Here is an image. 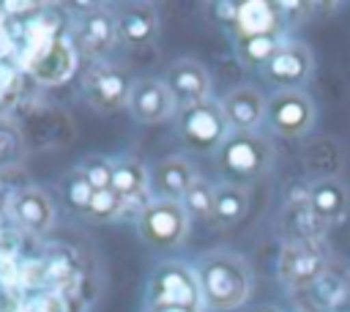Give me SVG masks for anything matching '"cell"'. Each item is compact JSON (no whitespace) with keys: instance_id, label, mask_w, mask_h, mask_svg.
<instances>
[{"instance_id":"cell-18","label":"cell","mask_w":350,"mask_h":312,"mask_svg":"<svg viewBox=\"0 0 350 312\" xmlns=\"http://www.w3.org/2000/svg\"><path fill=\"white\" fill-rule=\"evenodd\" d=\"M118 33L131 47H142V44L153 41V36H156V16H153V11L150 8H137V11L123 14V19L118 25Z\"/></svg>"},{"instance_id":"cell-24","label":"cell","mask_w":350,"mask_h":312,"mask_svg":"<svg viewBox=\"0 0 350 312\" xmlns=\"http://www.w3.org/2000/svg\"><path fill=\"white\" fill-rule=\"evenodd\" d=\"M123 205H126V200L118 192L101 189V192H93V200L88 205V213L93 219H112V216H118L123 211Z\"/></svg>"},{"instance_id":"cell-33","label":"cell","mask_w":350,"mask_h":312,"mask_svg":"<svg viewBox=\"0 0 350 312\" xmlns=\"http://www.w3.org/2000/svg\"><path fill=\"white\" fill-rule=\"evenodd\" d=\"M260 312H279V309H260Z\"/></svg>"},{"instance_id":"cell-10","label":"cell","mask_w":350,"mask_h":312,"mask_svg":"<svg viewBox=\"0 0 350 312\" xmlns=\"http://www.w3.org/2000/svg\"><path fill=\"white\" fill-rule=\"evenodd\" d=\"M221 112H224L227 123H230L238 134H249V131H254V129L265 120V115H268V101H265V96H262L257 88L241 85V88H235V90H230V93L224 96Z\"/></svg>"},{"instance_id":"cell-14","label":"cell","mask_w":350,"mask_h":312,"mask_svg":"<svg viewBox=\"0 0 350 312\" xmlns=\"http://www.w3.org/2000/svg\"><path fill=\"white\" fill-rule=\"evenodd\" d=\"M194 181H197V172H194V167H191L186 159L172 156V159L159 161L156 183H159L164 200H178V203H180V200L186 197V192L191 189Z\"/></svg>"},{"instance_id":"cell-7","label":"cell","mask_w":350,"mask_h":312,"mask_svg":"<svg viewBox=\"0 0 350 312\" xmlns=\"http://www.w3.org/2000/svg\"><path fill=\"white\" fill-rule=\"evenodd\" d=\"M227 126L230 123H227L221 107H213L208 101L180 112V134L191 142V148H200V151L224 145L227 142Z\"/></svg>"},{"instance_id":"cell-1","label":"cell","mask_w":350,"mask_h":312,"mask_svg":"<svg viewBox=\"0 0 350 312\" xmlns=\"http://www.w3.org/2000/svg\"><path fill=\"white\" fill-rule=\"evenodd\" d=\"M200 290L211 309L230 312L246 304L252 279H249L246 265L235 255L219 252V255H211L200 265Z\"/></svg>"},{"instance_id":"cell-25","label":"cell","mask_w":350,"mask_h":312,"mask_svg":"<svg viewBox=\"0 0 350 312\" xmlns=\"http://www.w3.org/2000/svg\"><path fill=\"white\" fill-rule=\"evenodd\" d=\"M66 197H68V203H71L74 208H85V211H88V205H90V200H93V186L88 183L85 175H74V178L68 181Z\"/></svg>"},{"instance_id":"cell-20","label":"cell","mask_w":350,"mask_h":312,"mask_svg":"<svg viewBox=\"0 0 350 312\" xmlns=\"http://www.w3.org/2000/svg\"><path fill=\"white\" fill-rule=\"evenodd\" d=\"M148 183V172L142 164L137 161H123V164H115L112 167V192H118L123 200L129 197H137Z\"/></svg>"},{"instance_id":"cell-6","label":"cell","mask_w":350,"mask_h":312,"mask_svg":"<svg viewBox=\"0 0 350 312\" xmlns=\"http://www.w3.org/2000/svg\"><path fill=\"white\" fill-rule=\"evenodd\" d=\"M221 164L232 175L257 178L271 164V148L265 140L254 134H235V137H227V142L221 145Z\"/></svg>"},{"instance_id":"cell-12","label":"cell","mask_w":350,"mask_h":312,"mask_svg":"<svg viewBox=\"0 0 350 312\" xmlns=\"http://www.w3.org/2000/svg\"><path fill=\"white\" fill-rule=\"evenodd\" d=\"M279 27V8L268 0H243L235 11V30L238 38H254V36H276Z\"/></svg>"},{"instance_id":"cell-31","label":"cell","mask_w":350,"mask_h":312,"mask_svg":"<svg viewBox=\"0 0 350 312\" xmlns=\"http://www.w3.org/2000/svg\"><path fill=\"white\" fill-rule=\"evenodd\" d=\"M3 8H5V11H30L33 3H5Z\"/></svg>"},{"instance_id":"cell-3","label":"cell","mask_w":350,"mask_h":312,"mask_svg":"<svg viewBox=\"0 0 350 312\" xmlns=\"http://www.w3.org/2000/svg\"><path fill=\"white\" fill-rule=\"evenodd\" d=\"M268 118L276 134L301 137L314 123V101L301 88H284L268 101Z\"/></svg>"},{"instance_id":"cell-30","label":"cell","mask_w":350,"mask_h":312,"mask_svg":"<svg viewBox=\"0 0 350 312\" xmlns=\"http://www.w3.org/2000/svg\"><path fill=\"white\" fill-rule=\"evenodd\" d=\"M38 312H68L66 309V298L57 296V293H49L38 301Z\"/></svg>"},{"instance_id":"cell-2","label":"cell","mask_w":350,"mask_h":312,"mask_svg":"<svg viewBox=\"0 0 350 312\" xmlns=\"http://www.w3.org/2000/svg\"><path fill=\"white\" fill-rule=\"evenodd\" d=\"M139 230H142V238L153 246H161V249H170L175 244H180L186 238V230H189V211L183 203L178 200H156L150 203L142 216H139Z\"/></svg>"},{"instance_id":"cell-23","label":"cell","mask_w":350,"mask_h":312,"mask_svg":"<svg viewBox=\"0 0 350 312\" xmlns=\"http://www.w3.org/2000/svg\"><path fill=\"white\" fill-rule=\"evenodd\" d=\"M213 197H216V189L197 178V181L191 183V189L186 192L183 205H186L191 213H197V216H213Z\"/></svg>"},{"instance_id":"cell-16","label":"cell","mask_w":350,"mask_h":312,"mask_svg":"<svg viewBox=\"0 0 350 312\" xmlns=\"http://www.w3.org/2000/svg\"><path fill=\"white\" fill-rule=\"evenodd\" d=\"M249 211V192L241 183H224L213 197V219L221 224H235Z\"/></svg>"},{"instance_id":"cell-8","label":"cell","mask_w":350,"mask_h":312,"mask_svg":"<svg viewBox=\"0 0 350 312\" xmlns=\"http://www.w3.org/2000/svg\"><path fill=\"white\" fill-rule=\"evenodd\" d=\"M164 82L170 85V93L178 104V109H191V107H200L208 101V93H211V79H208V71L194 63V60H175L164 77Z\"/></svg>"},{"instance_id":"cell-13","label":"cell","mask_w":350,"mask_h":312,"mask_svg":"<svg viewBox=\"0 0 350 312\" xmlns=\"http://www.w3.org/2000/svg\"><path fill=\"white\" fill-rule=\"evenodd\" d=\"M11 211L33 233H44L55 222V208H52L49 197L41 189H22V192H16L14 200H11Z\"/></svg>"},{"instance_id":"cell-22","label":"cell","mask_w":350,"mask_h":312,"mask_svg":"<svg viewBox=\"0 0 350 312\" xmlns=\"http://www.w3.org/2000/svg\"><path fill=\"white\" fill-rule=\"evenodd\" d=\"M279 49L276 36H254V38H241V55L249 63H268Z\"/></svg>"},{"instance_id":"cell-29","label":"cell","mask_w":350,"mask_h":312,"mask_svg":"<svg viewBox=\"0 0 350 312\" xmlns=\"http://www.w3.org/2000/svg\"><path fill=\"white\" fill-rule=\"evenodd\" d=\"M0 282H3L8 290L19 282V268H16V263H14L11 257H0Z\"/></svg>"},{"instance_id":"cell-21","label":"cell","mask_w":350,"mask_h":312,"mask_svg":"<svg viewBox=\"0 0 350 312\" xmlns=\"http://www.w3.org/2000/svg\"><path fill=\"white\" fill-rule=\"evenodd\" d=\"M82 36L88 44L93 47H107L115 36V22L104 14V11H96V14H88L82 19Z\"/></svg>"},{"instance_id":"cell-26","label":"cell","mask_w":350,"mask_h":312,"mask_svg":"<svg viewBox=\"0 0 350 312\" xmlns=\"http://www.w3.org/2000/svg\"><path fill=\"white\" fill-rule=\"evenodd\" d=\"M85 178H88V183L93 186V192H101V189H109V186H112V167H109L107 161H98V164H93V167H88V172H85Z\"/></svg>"},{"instance_id":"cell-15","label":"cell","mask_w":350,"mask_h":312,"mask_svg":"<svg viewBox=\"0 0 350 312\" xmlns=\"http://www.w3.org/2000/svg\"><path fill=\"white\" fill-rule=\"evenodd\" d=\"M309 211L320 222H331L347 211V189L336 181H323L309 194Z\"/></svg>"},{"instance_id":"cell-19","label":"cell","mask_w":350,"mask_h":312,"mask_svg":"<svg viewBox=\"0 0 350 312\" xmlns=\"http://www.w3.org/2000/svg\"><path fill=\"white\" fill-rule=\"evenodd\" d=\"M320 271V255L309 249L306 244H295L284 249L282 257V274L287 279H312Z\"/></svg>"},{"instance_id":"cell-17","label":"cell","mask_w":350,"mask_h":312,"mask_svg":"<svg viewBox=\"0 0 350 312\" xmlns=\"http://www.w3.org/2000/svg\"><path fill=\"white\" fill-rule=\"evenodd\" d=\"M90 85H93L96 101H101L104 107H120V104L129 101L131 82L120 71H115V68H98L90 77Z\"/></svg>"},{"instance_id":"cell-27","label":"cell","mask_w":350,"mask_h":312,"mask_svg":"<svg viewBox=\"0 0 350 312\" xmlns=\"http://www.w3.org/2000/svg\"><path fill=\"white\" fill-rule=\"evenodd\" d=\"M16 151H19V137L14 134V129H8V126L0 123V167H3L8 159H14Z\"/></svg>"},{"instance_id":"cell-9","label":"cell","mask_w":350,"mask_h":312,"mask_svg":"<svg viewBox=\"0 0 350 312\" xmlns=\"http://www.w3.org/2000/svg\"><path fill=\"white\" fill-rule=\"evenodd\" d=\"M200 279H194L180 265H164L153 276V304L156 307H183L194 309L200 301Z\"/></svg>"},{"instance_id":"cell-32","label":"cell","mask_w":350,"mask_h":312,"mask_svg":"<svg viewBox=\"0 0 350 312\" xmlns=\"http://www.w3.org/2000/svg\"><path fill=\"white\" fill-rule=\"evenodd\" d=\"M153 312H194V309H183V307H156Z\"/></svg>"},{"instance_id":"cell-5","label":"cell","mask_w":350,"mask_h":312,"mask_svg":"<svg viewBox=\"0 0 350 312\" xmlns=\"http://www.w3.org/2000/svg\"><path fill=\"white\" fill-rule=\"evenodd\" d=\"M126 107L139 123H164L178 112V104L170 93V85L159 77H145L131 82Z\"/></svg>"},{"instance_id":"cell-11","label":"cell","mask_w":350,"mask_h":312,"mask_svg":"<svg viewBox=\"0 0 350 312\" xmlns=\"http://www.w3.org/2000/svg\"><path fill=\"white\" fill-rule=\"evenodd\" d=\"M312 52L301 41H284L279 44L276 55L265 63V71L284 88H298L309 79L312 74Z\"/></svg>"},{"instance_id":"cell-4","label":"cell","mask_w":350,"mask_h":312,"mask_svg":"<svg viewBox=\"0 0 350 312\" xmlns=\"http://www.w3.org/2000/svg\"><path fill=\"white\" fill-rule=\"evenodd\" d=\"M27 71L41 85H63L77 71V49L68 38H55L41 49L27 52L25 57Z\"/></svg>"},{"instance_id":"cell-28","label":"cell","mask_w":350,"mask_h":312,"mask_svg":"<svg viewBox=\"0 0 350 312\" xmlns=\"http://www.w3.org/2000/svg\"><path fill=\"white\" fill-rule=\"evenodd\" d=\"M44 276H49V274L44 271V263H25V265L19 268V282H22V285H41Z\"/></svg>"}]
</instances>
